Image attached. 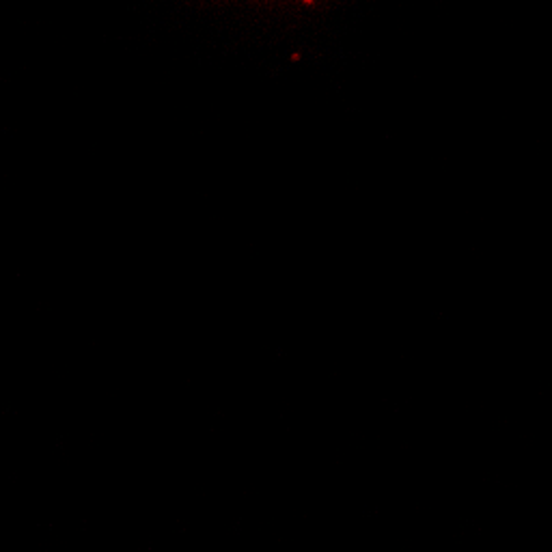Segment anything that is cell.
<instances>
[{
    "instance_id": "6da1fadb",
    "label": "cell",
    "mask_w": 552,
    "mask_h": 552,
    "mask_svg": "<svg viewBox=\"0 0 552 552\" xmlns=\"http://www.w3.org/2000/svg\"><path fill=\"white\" fill-rule=\"evenodd\" d=\"M300 2H304V4H311V2H313V0H300Z\"/></svg>"
}]
</instances>
